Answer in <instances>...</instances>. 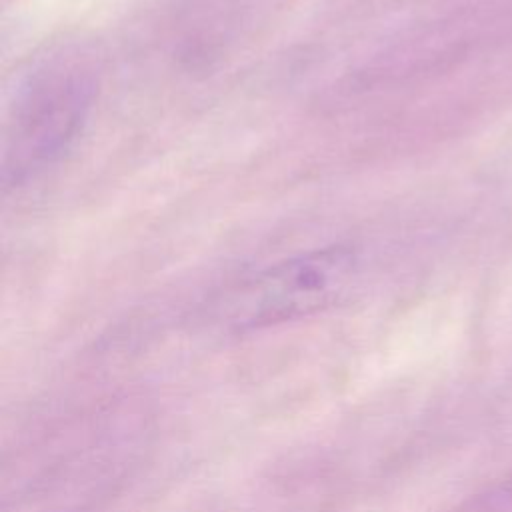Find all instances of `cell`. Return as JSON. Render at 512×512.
I'll return each mask as SVG.
<instances>
[{"label": "cell", "instance_id": "1", "mask_svg": "<svg viewBox=\"0 0 512 512\" xmlns=\"http://www.w3.org/2000/svg\"><path fill=\"white\" fill-rule=\"evenodd\" d=\"M98 92L94 64L60 52L36 64L14 90L2 136V184L18 188L50 170L80 136Z\"/></svg>", "mask_w": 512, "mask_h": 512}, {"label": "cell", "instance_id": "2", "mask_svg": "<svg viewBox=\"0 0 512 512\" xmlns=\"http://www.w3.org/2000/svg\"><path fill=\"white\" fill-rule=\"evenodd\" d=\"M358 274V254L334 244L280 260L244 280L224 300V322L232 330H256L336 304Z\"/></svg>", "mask_w": 512, "mask_h": 512}]
</instances>
